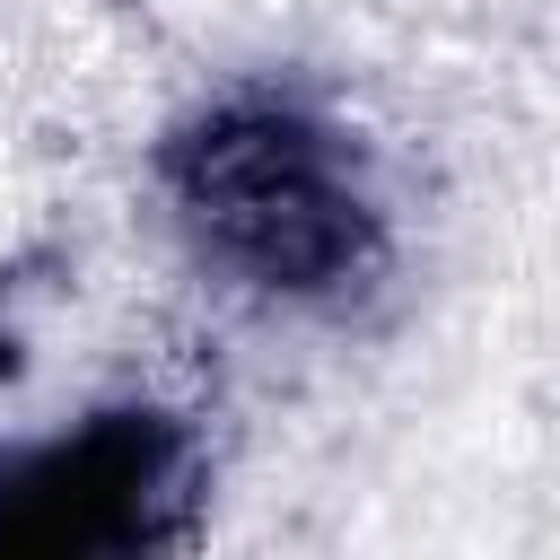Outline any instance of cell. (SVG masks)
<instances>
[{
  "label": "cell",
  "mask_w": 560,
  "mask_h": 560,
  "mask_svg": "<svg viewBox=\"0 0 560 560\" xmlns=\"http://www.w3.org/2000/svg\"><path fill=\"white\" fill-rule=\"evenodd\" d=\"M175 210L245 289L332 306L385 262V210L341 122L298 96H228L166 140Z\"/></svg>",
  "instance_id": "1"
},
{
  "label": "cell",
  "mask_w": 560,
  "mask_h": 560,
  "mask_svg": "<svg viewBox=\"0 0 560 560\" xmlns=\"http://www.w3.org/2000/svg\"><path fill=\"white\" fill-rule=\"evenodd\" d=\"M175 481H184L175 429L158 411H105V420L0 464V542L9 551L149 542Z\"/></svg>",
  "instance_id": "2"
}]
</instances>
